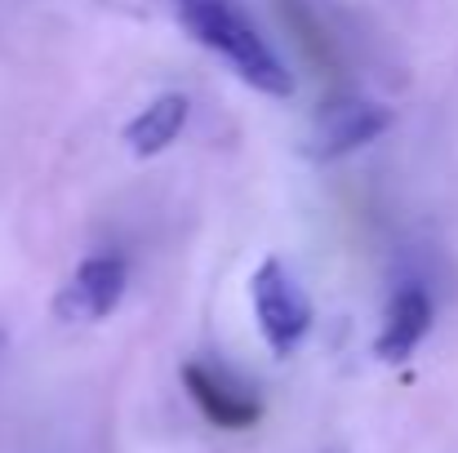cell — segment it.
<instances>
[{
    "mask_svg": "<svg viewBox=\"0 0 458 453\" xmlns=\"http://www.w3.org/2000/svg\"><path fill=\"white\" fill-rule=\"evenodd\" d=\"M392 107H383V103H334V107H325L320 116H316V125H311V134H307V151L316 155V160H338V155H347V151L365 147V143H374V138H383L387 130H392Z\"/></svg>",
    "mask_w": 458,
    "mask_h": 453,
    "instance_id": "3",
    "label": "cell"
},
{
    "mask_svg": "<svg viewBox=\"0 0 458 453\" xmlns=\"http://www.w3.org/2000/svg\"><path fill=\"white\" fill-rule=\"evenodd\" d=\"M250 298H254V315H259V329H263V342L272 347V356H290L303 333L311 329V306H307L303 289L294 285V276L276 263V258H263L250 276Z\"/></svg>",
    "mask_w": 458,
    "mask_h": 453,
    "instance_id": "2",
    "label": "cell"
},
{
    "mask_svg": "<svg viewBox=\"0 0 458 453\" xmlns=\"http://www.w3.org/2000/svg\"><path fill=\"white\" fill-rule=\"evenodd\" d=\"M169 4H174V18L191 31V40L205 45L209 54L227 58L245 85H254L267 98L294 94V76L267 49V40L259 36V27L241 0H169Z\"/></svg>",
    "mask_w": 458,
    "mask_h": 453,
    "instance_id": "1",
    "label": "cell"
},
{
    "mask_svg": "<svg viewBox=\"0 0 458 453\" xmlns=\"http://www.w3.org/2000/svg\"><path fill=\"white\" fill-rule=\"evenodd\" d=\"M428 329H432V298L419 285H405V289H396V298L387 302V311H383V329H378L374 356L383 365H401V360H410L419 351Z\"/></svg>",
    "mask_w": 458,
    "mask_h": 453,
    "instance_id": "5",
    "label": "cell"
},
{
    "mask_svg": "<svg viewBox=\"0 0 458 453\" xmlns=\"http://www.w3.org/2000/svg\"><path fill=\"white\" fill-rule=\"evenodd\" d=\"M187 112H191V103H187L182 94H160L156 103H148V107L125 125L130 151H134V155H160V151L182 134Z\"/></svg>",
    "mask_w": 458,
    "mask_h": 453,
    "instance_id": "7",
    "label": "cell"
},
{
    "mask_svg": "<svg viewBox=\"0 0 458 453\" xmlns=\"http://www.w3.org/2000/svg\"><path fill=\"white\" fill-rule=\"evenodd\" d=\"M182 387L191 391V400L200 405V414H205L209 423L227 427V432H245V427L259 423V400L245 396L241 387H232L223 373L196 365V360L182 365Z\"/></svg>",
    "mask_w": 458,
    "mask_h": 453,
    "instance_id": "6",
    "label": "cell"
},
{
    "mask_svg": "<svg viewBox=\"0 0 458 453\" xmlns=\"http://www.w3.org/2000/svg\"><path fill=\"white\" fill-rule=\"evenodd\" d=\"M125 281H130V272L116 254H94L76 267V276L63 285L54 306L63 320H85V324L107 320L125 298Z\"/></svg>",
    "mask_w": 458,
    "mask_h": 453,
    "instance_id": "4",
    "label": "cell"
}]
</instances>
